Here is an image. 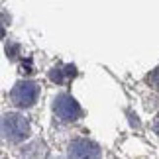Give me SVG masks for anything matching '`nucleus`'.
Masks as SVG:
<instances>
[{"label":"nucleus","mask_w":159,"mask_h":159,"mask_svg":"<svg viewBox=\"0 0 159 159\" xmlns=\"http://www.w3.org/2000/svg\"><path fill=\"white\" fill-rule=\"evenodd\" d=\"M73 77H75V67L73 65H59L55 69H51V73H49V79L53 83H59V84L69 83Z\"/></svg>","instance_id":"obj_5"},{"label":"nucleus","mask_w":159,"mask_h":159,"mask_svg":"<svg viewBox=\"0 0 159 159\" xmlns=\"http://www.w3.org/2000/svg\"><path fill=\"white\" fill-rule=\"evenodd\" d=\"M153 130H155V134L159 136V116H157V120H155V124H153Z\"/></svg>","instance_id":"obj_7"},{"label":"nucleus","mask_w":159,"mask_h":159,"mask_svg":"<svg viewBox=\"0 0 159 159\" xmlns=\"http://www.w3.org/2000/svg\"><path fill=\"white\" fill-rule=\"evenodd\" d=\"M53 112L61 122H75L81 118V106L71 94H59L53 102Z\"/></svg>","instance_id":"obj_3"},{"label":"nucleus","mask_w":159,"mask_h":159,"mask_svg":"<svg viewBox=\"0 0 159 159\" xmlns=\"http://www.w3.org/2000/svg\"><path fill=\"white\" fill-rule=\"evenodd\" d=\"M38 96H39V87L34 81H20L10 93L12 102H14L16 106H20V108L32 106L34 102L38 100Z\"/></svg>","instance_id":"obj_2"},{"label":"nucleus","mask_w":159,"mask_h":159,"mask_svg":"<svg viewBox=\"0 0 159 159\" xmlns=\"http://www.w3.org/2000/svg\"><path fill=\"white\" fill-rule=\"evenodd\" d=\"M69 153L75 155V157H89V155L94 157V155H98V148L94 143L87 142V139H77V142L71 143Z\"/></svg>","instance_id":"obj_4"},{"label":"nucleus","mask_w":159,"mask_h":159,"mask_svg":"<svg viewBox=\"0 0 159 159\" xmlns=\"http://www.w3.org/2000/svg\"><path fill=\"white\" fill-rule=\"evenodd\" d=\"M148 83H149L155 90H159V67H157V69H155V71L148 77Z\"/></svg>","instance_id":"obj_6"},{"label":"nucleus","mask_w":159,"mask_h":159,"mask_svg":"<svg viewBox=\"0 0 159 159\" xmlns=\"http://www.w3.org/2000/svg\"><path fill=\"white\" fill-rule=\"evenodd\" d=\"M0 134L12 143L24 142L30 134V122L22 114H6L0 118Z\"/></svg>","instance_id":"obj_1"}]
</instances>
